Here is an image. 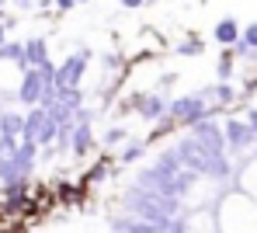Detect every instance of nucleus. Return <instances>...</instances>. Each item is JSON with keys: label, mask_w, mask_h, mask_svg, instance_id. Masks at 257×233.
Segmentation results:
<instances>
[{"label": "nucleus", "mask_w": 257, "mask_h": 233, "mask_svg": "<svg viewBox=\"0 0 257 233\" xmlns=\"http://www.w3.org/2000/svg\"><path fill=\"white\" fill-rule=\"evenodd\" d=\"M21 133H25V119L14 115V111H4V115H0V140L18 143V140H21Z\"/></svg>", "instance_id": "nucleus-7"}, {"label": "nucleus", "mask_w": 257, "mask_h": 233, "mask_svg": "<svg viewBox=\"0 0 257 233\" xmlns=\"http://www.w3.org/2000/svg\"><path fill=\"white\" fill-rule=\"evenodd\" d=\"M215 97H219V101H233V87H229V84L215 87Z\"/></svg>", "instance_id": "nucleus-12"}, {"label": "nucleus", "mask_w": 257, "mask_h": 233, "mask_svg": "<svg viewBox=\"0 0 257 233\" xmlns=\"http://www.w3.org/2000/svg\"><path fill=\"white\" fill-rule=\"evenodd\" d=\"M164 108H167V104H164L160 94H146V97H139V111H143V119H157Z\"/></svg>", "instance_id": "nucleus-10"}, {"label": "nucleus", "mask_w": 257, "mask_h": 233, "mask_svg": "<svg viewBox=\"0 0 257 233\" xmlns=\"http://www.w3.org/2000/svg\"><path fill=\"white\" fill-rule=\"evenodd\" d=\"M167 111H171L174 119H181V122H202L205 119V101L202 97H177L174 104H167Z\"/></svg>", "instance_id": "nucleus-5"}, {"label": "nucleus", "mask_w": 257, "mask_h": 233, "mask_svg": "<svg viewBox=\"0 0 257 233\" xmlns=\"http://www.w3.org/2000/svg\"><path fill=\"white\" fill-rule=\"evenodd\" d=\"M56 136V126H52V119L45 115V108H35L28 119H25V133H21V140H28V143H49Z\"/></svg>", "instance_id": "nucleus-3"}, {"label": "nucleus", "mask_w": 257, "mask_h": 233, "mask_svg": "<svg viewBox=\"0 0 257 233\" xmlns=\"http://www.w3.org/2000/svg\"><path fill=\"white\" fill-rule=\"evenodd\" d=\"M94 150V133H90V126L80 122V126H73V153H90Z\"/></svg>", "instance_id": "nucleus-8"}, {"label": "nucleus", "mask_w": 257, "mask_h": 233, "mask_svg": "<svg viewBox=\"0 0 257 233\" xmlns=\"http://www.w3.org/2000/svg\"><path fill=\"white\" fill-rule=\"evenodd\" d=\"M4 42H7V39H4V25H0V46H4Z\"/></svg>", "instance_id": "nucleus-20"}, {"label": "nucleus", "mask_w": 257, "mask_h": 233, "mask_svg": "<svg viewBox=\"0 0 257 233\" xmlns=\"http://www.w3.org/2000/svg\"><path fill=\"white\" fill-rule=\"evenodd\" d=\"M122 4H125V7H139L143 0H122Z\"/></svg>", "instance_id": "nucleus-19"}, {"label": "nucleus", "mask_w": 257, "mask_h": 233, "mask_svg": "<svg viewBox=\"0 0 257 233\" xmlns=\"http://www.w3.org/2000/svg\"><path fill=\"white\" fill-rule=\"evenodd\" d=\"M139 153H143V150H139V146H128L125 153H122V157H125V160H136V157H139Z\"/></svg>", "instance_id": "nucleus-16"}, {"label": "nucleus", "mask_w": 257, "mask_h": 233, "mask_svg": "<svg viewBox=\"0 0 257 233\" xmlns=\"http://www.w3.org/2000/svg\"><path fill=\"white\" fill-rule=\"evenodd\" d=\"M191 140L198 143L209 157H222V150H226V140H222V129L215 126V122H195V133H191Z\"/></svg>", "instance_id": "nucleus-4"}, {"label": "nucleus", "mask_w": 257, "mask_h": 233, "mask_svg": "<svg viewBox=\"0 0 257 233\" xmlns=\"http://www.w3.org/2000/svg\"><path fill=\"white\" fill-rule=\"evenodd\" d=\"M125 140V133H122V129H111V133H108V143H111V146H115V143H122Z\"/></svg>", "instance_id": "nucleus-14"}, {"label": "nucleus", "mask_w": 257, "mask_h": 233, "mask_svg": "<svg viewBox=\"0 0 257 233\" xmlns=\"http://www.w3.org/2000/svg\"><path fill=\"white\" fill-rule=\"evenodd\" d=\"M181 52H202V42H184Z\"/></svg>", "instance_id": "nucleus-15"}, {"label": "nucleus", "mask_w": 257, "mask_h": 233, "mask_svg": "<svg viewBox=\"0 0 257 233\" xmlns=\"http://www.w3.org/2000/svg\"><path fill=\"white\" fill-rule=\"evenodd\" d=\"M236 49H240V52H250V49H257V25H250V28L243 32V39L236 42Z\"/></svg>", "instance_id": "nucleus-11"}, {"label": "nucleus", "mask_w": 257, "mask_h": 233, "mask_svg": "<svg viewBox=\"0 0 257 233\" xmlns=\"http://www.w3.org/2000/svg\"><path fill=\"white\" fill-rule=\"evenodd\" d=\"M56 4H59V11H70L73 7V0H56Z\"/></svg>", "instance_id": "nucleus-18"}, {"label": "nucleus", "mask_w": 257, "mask_h": 233, "mask_svg": "<svg viewBox=\"0 0 257 233\" xmlns=\"http://www.w3.org/2000/svg\"><path fill=\"white\" fill-rule=\"evenodd\" d=\"M229 70H233V59L222 56V63H219V77H229Z\"/></svg>", "instance_id": "nucleus-13"}, {"label": "nucleus", "mask_w": 257, "mask_h": 233, "mask_svg": "<svg viewBox=\"0 0 257 233\" xmlns=\"http://www.w3.org/2000/svg\"><path fill=\"white\" fill-rule=\"evenodd\" d=\"M226 146H233V150H247L250 143H254V133H250V126L247 122H226Z\"/></svg>", "instance_id": "nucleus-6"}, {"label": "nucleus", "mask_w": 257, "mask_h": 233, "mask_svg": "<svg viewBox=\"0 0 257 233\" xmlns=\"http://www.w3.org/2000/svg\"><path fill=\"white\" fill-rule=\"evenodd\" d=\"M52 94V70H25L21 73V84H18V97L25 104H42L45 97Z\"/></svg>", "instance_id": "nucleus-1"}, {"label": "nucleus", "mask_w": 257, "mask_h": 233, "mask_svg": "<svg viewBox=\"0 0 257 233\" xmlns=\"http://www.w3.org/2000/svg\"><path fill=\"white\" fill-rule=\"evenodd\" d=\"M215 39L222 42V46H233V42H240V28H236V21H219L215 25Z\"/></svg>", "instance_id": "nucleus-9"}, {"label": "nucleus", "mask_w": 257, "mask_h": 233, "mask_svg": "<svg viewBox=\"0 0 257 233\" xmlns=\"http://www.w3.org/2000/svg\"><path fill=\"white\" fill-rule=\"evenodd\" d=\"M87 59H90V52H80V56H73V59L59 63V70L52 73V91H77Z\"/></svg>", "instance_id": "nucleus-2"}, {"label": "nucleus", "mask_w": 257, "mask_h": 233, "mask_svg": "<svg viewBox=\"0 0 257 233\" xmlns=\"http://www.w3.org/2000/svg\"><path fill=\"white\" fill-rule=\"evenodd\" d=\"M247 126H250V133H254V140H257V111H250V122Z\"/></svg>", "instance_id": "nucleus-17"}]
</instances>
